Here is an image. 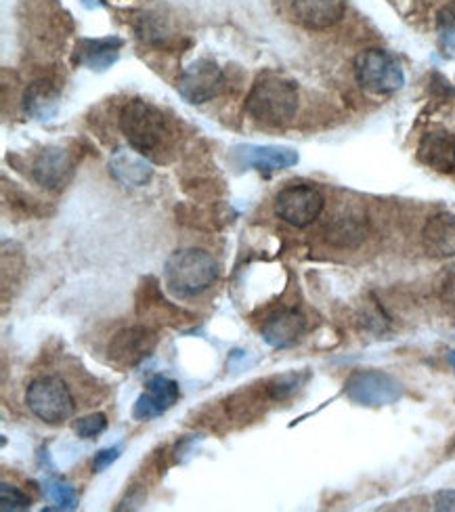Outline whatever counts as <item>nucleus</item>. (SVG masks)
I'll return each instance as SVG.
<instances>
[{
	"mask_svg": "<svg viewBox=\"0 0 455 512\" xmlns=\"http://www.w3.org/2000/svg\"><path fill=\"white\" fill-rule=\"evenodd\" d=\"M107 429V418L103 414H91L74 422V433L80 439H97Z\"/></svg>",
	"mask_w": 455,
	"mask_h": 512,
	"instance_id": "nucleus-24",
	"label": "nucleus"
},
{
	"mask_svg": "<svg viewBox=\"0 0 455 512\" xmlns=\"http://www.w3.org/2000/svg\"><path fill=\"white\" fill-rule=\"evenodd\" d=\"M437 34L441 45L447 51L455 53V0L453 3H447L445 7L439 9L437 13Z\"/></svg>",
	"mask_w": 455,
	"mask_h": 512,
	"instance_id": "nucleus-22",
	"label": "nucleus"
},
{
	"mask_svg": "<svg viewBox=\"0 0 455 512\" xmlns=\"http://www.w3.org/2000/svg\"><path fill=\"white\" fill-rule=\"evenodd\" d=\"M158 336L145 326H133L120 330L114 338L107 353H110V361L118 368H133L156 349Z\"/></svg>",
	"mask_w": 455,
	"mask_h": 512,
	"instance_id": "nucleus-10",
	"label": "nucleus"
},
{
	"mask_svg": "<svg viewBox=\"0 0 455 512\" xmlns=\"http://www.w3.org/2000/svg\"><path fill=\"white\" fill-rule=\"evenodd\" d=\"M219 275V263L202 248H185L168 256L164 277L166 286L177 296H198L206 292Z\"/></svg>",
	"mask_w": 455,
	"mask_h": 512,
	"instance_id": "nucleus-3",
	"label": "nucleus"
},
{
	"mask_svg": "<svg viewBox=\"0 0 455 512\" xmlns=\"http://www.w3.org/2000/svg\"><path fill=\"white\" fill-rule=\"evenodd\" d=\"M181 391L179 384L175 380H170L166 376H154L149 378L145 384L143 395L137 399L133 416L137 420H154L168 412L172 405L177 403Z\"/></svg>",
	"mask_w": 455,
	"mask_h": 512,
	"instance_id": "nucleus-12",
	"label": "nucleus"
},
{
	"mask_svg": "<svg viewBox=\"0 0 455 512\" xmlns=\"http://www.w3.org/2000/svg\"><path fill=\"white\" fill-rule=\"evenodd\" d=\"M296 19L309 30H328L344 17V0H292Z\"/></svg>",
	"mask_w": 455,
	"mask_h": 512,
	"instance_id": "nucleus-16",
	"label": "nucleus"
},
{
	"mask_svg": "<svg viewBox=\"0 0 455 512\" xmlns=\"http://www.w3.org/2000/svg\"><path fill=\"white\" fill-rule=\"evenodd\" d=\"M328 240L336 246H357L363 240V229L357 225V221L340 219L328 227Z\"/></svg>",
	"mask_w": 455,
	"mask_h": 512,
	"instance_id": "nucleus-21",
	"label": "nucleus"
},
{
	"mask_svg": "<svg viewBox=\"0 0 455 512\" xmlns=\"http://www.w3.org/2000/svg\"><path fill=\"white\" fill-rule=\"evenodd\" d=\"M86 9H99L103 7V0H80Z\"/></svg>",
	"mask_w": 455,
	"mask_h": 512,
	"instance_id": "nucleus-28",
	"label": "nucleus"
},
{
	"mask_svg": "<svg viewBox=\"0 0 455 512\" xmlns=\"http://www.w3.org/2000/svg\"><path fill=\"white\" fill-rule=\"evenodd\" d=\"M26 403L28 410L45 424L57 426L65 420H70L76 403L74 397L59 376H40L30 382L26 391Z\"/></svg>",
	"mask_w": 455,
	"mask_h": 512,
	"instance_id": "nucleus-4",
	"label": "nucleus"
},
{
	"mask_svg": "<svg viewBox=\"0 0 455 512\" xmlns=\"http://www.w3.org/2000/svg\"><path fill=\"white\" fill-rule=\"evenodd\" d=\"M235 158L242 166L260 170V173H275L298 164V152L292 147L279 145H240L235 147Z\"/></svg>",
	"mask_w": 455,
	"mask_h": 512,
	"instance_id": "nucleus-11",
	"label": "nucleus"
},
{
	"mask_svg": "<svg viewBox=\"0 0 455 512\" xmlns=\"http://www.w3.org/2000/svg\"><path fill=\"white\" fill-rule=\"evenodd\" d=\"M45 496L57 504V510H74L78 506V494L72 485L59 479H49L42 485Z\"/></svg>",
	"mask_w": 455,
	"mask_h": 512,
	"instance_id": "nucleus-20",
	"label": "nucleus"
},
{
	"mask_svg": "<svg viewBox=\"0 0 455 512\" xmlns=\"http://www.w3.org/2000/svg\"><path fill=\"white\" fill-rule=\"evenodd\" d=\"M344 393L363 408H384L403 397V387L397 378L380 370H357L344 382Z\"/></svg>",
	"mask_w": 455,
	"mask_h": 512,
	"instance_id": "nucleus-6",
	"label": "nucleus"
},
{
	"mask_svg": "<svg viewBox=\"0 0 455 512\" xmlns=\"http://www.w3.org/2000/svg\"><path fill=\"white\" fill-rule=\"evenodd\" d=\"M418 160L437 173H455V139L445 131L426 133L418 145Z\"/></svg>",
	"mask_w": 455,
	"mask_h": 512,
	"instance_id": "nucleus-17",
	"label": "nucleus"
},
{
	"mask_svg": "<svg viewBox=\"0 0 455 512\" xmlns=\"http://www.w3.org/2000/svg\"><path fill=\"white\" fill-rule=\"evenodd\" d=\"M223 87H225L223 70L219 68V63L208 57L195 59L193 63H189L177 78L179 95L193 105H202L212 101L214 97H219Z\"/></svg>",
	"mask_w": 455,
	"mask_h": 512,
	"instance_id": "nucleus-7",
	"label": "nucleus"
},
{
	"mask_svg": "<svg viewBox=\"0 0 455 512\" xmlns=\"http://www.w3.org/2000/svg\"><path fill=\"white\" fill-rule=\"evenodd\" d=\"M61 91L51 80L32 82L24 93V108L34 120H49L57 114Z\"/></svg>",
	"mask_w": 455,
	"mask_h": 512,
	"instance_id": "nucleus-19",
	"label": "nucleus"
},
{
	"mask_svg": "<svg viewBox=\"0 0 455 512\" xmlns=\"http://www.w3.org/2000/svg\"><path fill=\"white\" fill-rule=\"evenodd\" d=\"M422 246L432 259H453L455 256V217L439 212L430 217L422 229Z\"/></svg>",
	"mask_w": 455,
	"mask_h": 512,
	"instance_id": "nucleus-15",
	"label": "nucleus"
},
{
	"mask_svg": "<svg viewBox=\"0 0 455 512\" xmlns=\"http://www.w3.org/2000/svg\"><path fill=\"white\" fill-rule=\"evenodd\" d=\"M439 510H455V492H443L437 496Z\"/></svg>",
	"mask_w": 455,
	"mask_h": 512,
	"instance_id": "nucleus-27",
	"label": "nucleus"
},
{
	"mask_svg": "<svg viewBox=\"0 0 455 512\" xmlns=\"http://www.w3.org/2000/svg\"><path fill=\"white\" fill-rule=\"evenodd\" d=\"M325 200L313 185H290L281 189L275 198V212L292 227H309L323 212Z\"/></svg>",
	"mask_w": 455,
	"mask_h": 512,
	"instance_id": "nucleus-8",
	"label": "nucleus"
},
{
	"mask_svg": "<svg viewBox=\"0 0 455 512\" xmlns=\"http://www.w3.org/2000/svg\"><path fill=\"white\" fill-rule=\"evenodd\" d=\"M246 112L265 126H286L298 112V87L281 74H260L246 99Z\"/></svg>",
	"mask_w": 455,
	"mask_h": 512,
	"instance_id": "nucleus-1",
	"label": "nucleus"
},
{
	"mask_svg": "<svg viewBox=\"0 0 455 512\" xmlns=\"http://www.w3.org/2000/svg\"><path fill=\"white\" fill-rule=\"evenodd\" d=\"M307 330V319L296 309H279L271 313L260 334H263L265 343L273 349H288L296 345L300 336Z\"/></svg>",
	"mask_w": 455,
	"mask_h": 512,
	"instance_id": "nucleus-13",
	"label": "nucleus"
},
{
	"mask_svg": "<svg viewBox=\"0 0 455 512\" xmlns=\"http://www.w3.org/2000/svg\"><path fill=\"white\" fill-rule=\"evenodd\" d=\"M120 458V447H107V450H101L95 460H93V471L103 473L107 466H112Z\"/></svg>",
	"mask_w": 455,
	"mask_h": 512,
	"instance_id": "nucleus-26",
	"label": "nucleus"
},
{
	"mask_svg": "<svg viewBox=\"0 0 455 512\" xmlns=\"http://www.w3.org/2000/svg\"><path fill=\"white\" fill-rule=\"evenodd\" d=\"M449 361H451V366H453V370H455V351L449 353Z\"/></svg>",
	"mask_w": 455,
	"mask_h": 512,
	"instance_id": "nucleus-29",
	"label": "nucleus"
},
{
	"mask_svg": "<svg viewBox=\"0 0 455 512\" xmlns=\"http://www.w3.org/2000/svg\"><path fill=\"white\" fill-rule=\"evenodd\" d=\"M74 170L76 158L70 149H65L61 145H49L42 149L38 158L34 160L32 175L40 187L57 191L72 181Z\"/></svg>",
	"mask_w": 455,
	"mask_h": 512,
	"instance_id": "nucleus-9",
	"label": "nucleus"
},
{
	"mask_svg": "<svg viewBox=\"0 0 455 512\" xmlns=\"http://www.w3.org/2000/svg\"><path fill=\"white\" fill-rule=\"evenodd\" d=\"M112 177L126 187H143L154 177V166L137 149H118L110 160Z\"/></svg>",
	"mask_w": 455,
	"mask_h": 512,
	"instance_id": "nucleus-18",
	"label": "nucleus"
},
{
	"mask_svg": "<svg viewBox=\"0 0 455 512\" xmlns=\"http://www.w3.org/2000/svg\"><path fill=\"white\" fill-rule=\"evenodd\" d=\"M120 131L128 145L143 156H158L168 145L170 128L166 116L143 99L128 101L120 112Z\"/></svg>",
	"mask_w": 455,
	"mask_h": 512,
	"instance_id": "nucleus-2",
	"label": "nucleus"
},
{
	"mask_svg": "<svg viewBox=\"0 0 455 512\" xmlns=\"http://www.w3.org/2000/svg\"><path fill=\"white\" fill-rule=\"evenodd\" d=\"M355 76L361 87L374 95L397 93L405 84L401 61L384 49L361 51L355 59Z\"/></svg>",
	"mask_w": 455,
	"mask_h": 512,
	"instance_id": "nucleus-5",
	"label": "nucleus"
},
{
	"mask_svg": "<svg viewBox=\"0 0 455 512\" xmlns=\"http://www.w3.org/2000/svg\"><path fill=\"white\" fill-rule=\"evenodd\" d=\"M122 45L124 42L118 36L82 38L74 51V63L89 68L93 72H105L118 61Z\"/></svg>",
	"mask_w": 455,
	"mask_h": 512,
	"instance_id": "nucleus-14",
	"label": "nucleus"
},
{
	"mask_svg": "<svg viewBox=\"0 0 455 512\" xmlns=\"http://www.w3.org/2000/svg\"><path fill=\"white\" fill-rule=\"evenodd\" d=\"M30 506H32V500L21 492L19 487L3 481V485H0V510L17 512V510H28Z\"/></svg>",
	"mask_w": 455,
	"mask_h": 512,
	"instance_id": "nucleus-23",
	"label": "nucleus"
},
{
	"mask_svg": "<svg viewBox=\"0 0 455 512\" xmlns=\"http://www.w3.org/2000/svg\"><path fill=\"white\" fill-rule=\"evenodd\" d=\"M300 376L298 374H288V376H281V378H275L271 384H269V395L273 399H286L290 397L292 393L298 391L300 387Z\"/></svg>",
	"mask_w": 455,
	"mask_h": 512,
	"instance_id": "nucleus-25",
	"label": "nucleus"
}]
</instances>
